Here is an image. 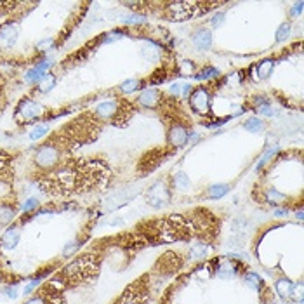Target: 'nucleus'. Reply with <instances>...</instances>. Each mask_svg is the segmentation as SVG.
Instances as JSON below:
<instances>
[{"label": "nucleus", "mask_w": 304, "mask_h": 304, "mask_svg": "<svg viewBox=\"0 0 304 304\" xmlns=\"http://www.w3.org/2000/svg\"><path fill=\"white\" fill-rule=\"evenodd\" d=\"M59 159H61V151L58 146L54 144H44L35 151L33 162L40 169H50V167L58 165Z\"/></svg>", "instance_id": "1"}, {"label": "nucleus", "mask_w": 304, "mask_h": 304, "mask_svg": "<svg viewBox=\"0 0 304 304\" xmlns=\"http://www.w3.org/2000/svg\"><path fill=\"white\" fill-rule=\"evenodd\" d=\"M44 113V106L38 103H35L33 99H30V97H25V99H21L19 104L16 106V120L19 124H25V122H32L35 118H38Z\"/></svg>", "instance_id": "2"}, {"label": "nucleus", "mask_w": 304, "mask_h": 304, "mask_svg": "<svg viewBox=\"0 0 304 304\" xmlns=\"http://www.w3.org/2000/svg\"><path fill=\"white\" fill-rule=\"evenodd\" d=\"M190 104H192L193 112L205 115L210 110V92L205 87H196L195 91L190 94Z\"/></svg>", "instance_id": "3"}, {"label": "nucleus", "mask_w": 304, "mask_h": 304, "mask_svg": "<svg viewBox=\"0 0 304 304\" xmlns=\"http://www.w3.org/2000/svg\"><path fill=\"white\" fill-rule=\"evenodd\" d=\"M19 38V26L16 23H5L0 26V49H11Z\"/></svg>", "instance_id": "4"}, {"label": "nucleus", "mask_w": 304, "mask_h": 304, "mask_svg": "<svg viewBox=\"0 0 304 304\" xmlns=\"http://www.w3.org/2000/svg\"><path fill=\"white\" fill-rule=\"evenodd\" d=\"M120 112V104H118L117 99H108L103 101V103H97L96 108H94V113L96 117L101 118V120H112L115 118Z\"/></svg>", "instance_id": "5"}, {"label": "nucleus", "mask_w": 304, "mask_h": 304, "mask_svg": "<svg viewBox=\"0 0 304 304\" xmlns=\"http://www.w3.org/2000/svg\"><path fill=\"white\" fill-rule=\"evenodd\" d=\"M19 240H21V228L16 224H11L4 231L2 238H0V247L4 250H14L19 245Z\"/></svg>", "instance_id": "6"}, {"label": "nucleus", "mask_w": 304, "mask_h": 304, "mask_svg": "<svg viewBox=\"0 0 304 304\" xmlns=\"http://www.w3.org/2000/svg\"><path fill=\"white\" fill-rule=\"evenodd\" d=\"M169 202V192L163 186V183H157L150 188L148 192V204L153 207H163Z\"/></svg>", "instance_id": "7"}, {"label": "nucleus", "mask_w": 304, "mask_h": 304, "mask_svg": "<svg viewBox=\"0 0 304 304\" xmlns=\"http://www.w3.org/2000/svg\"><path fill=\"white\" fill-rule=\"evenodd\" d=\"M167 139H169V144L174 146V148H183L190 141V134H188V130L181 124H174L169 129Z\"/></svg>", "instance_id": "8"}, {"label": "nucleus", "mask_w": 304, "mask_h": 304, "mask_svg": "<svg viewBox=\"0 0 304 304\" xmlns=\"http://www.w3.org/2000/svg\"><path fill=\"white\" fill-rule=\"evenodd\" d=\"M193 46L198 50L210 49L212 47V33H210V30L207 28L196 30L195 33H193Z\"/></svg>", "instance_id": "9"}, {"label": "nucleus", "mask_w": 304, "mask_h": 304, "mask_svg": "<svg viewBox=\"0 0 304 304\" xmlns=\"http://www.w3.org/2000/svg\"><path fill=\"white\" fill-rule=\"evenodd\" d=\"M159 101H160V92L153 87L144 89L138 97V103L141 104L143 108H155L159 104Z\"/></svg>", "instance_id": "10"}, {"label": "nucleus", "mask_w": 304, "mask_h": 304, "mask_svg": "<svg viewBox=\"0 0 304 304\" xmlns=\"http://www.w3.org/2000/svg\"><path fill=\"white\" fill-rule=\"evenodd\" d=\"M193 4H188V2H172L169 4V11H171L172 19H186V17L192 16V7Z\"/></svg>", "instance_id": "11"}, {"label": "nucleus", "mask_w": 304, "mask_h": 304, "mask_svg": "<svg viewBox=\"0 0 304 304\" xmlns=\"http://www.w3.org/2000/svg\"><path fill=\"white\" fill-rule=\"evenodd\" d=\"M141 54H143V58H146L148 61H157V59L160 58V54H162V47H160L157 42L150 40L143 46Z\"/></svg>", "instance_id": "12"}, {"label": "nucleus", "mask_w": 304, "mask_h": 304, "mask_svg": "<svg viewBox=\"0 0 304 304\" xmlns=\"http://www.w3.org/2000/svg\"><path fill=\"white\" fill-rule=\"evenodd\" d=\"M292 287H294V282L288 278H278L275 282V290L276 294H278L280 297H284V299H287V297H290V292H292Z\"/></svg>", "instance_id": "13"}, {"label": "nucleus", "mask_w": 304, "mask_h": 304, "mask_svg": "<svg viewBox=\"0 0 304 304\" xmlns=\"http://www.w3.org/2000/svg\"><path fill=\"white\" fill-rule=\"evenodd\" d=\"M56 83H58V77L52 75V73H47V75L37 83V91L40 92V94H49V92L56 87Z\"/></svg>", "instance_id": "14"}, {"label": "nucleus", "mask_w": 304, "mask_h": 304, "mask_svg": "<svg viewBox=\"0 0 304 304\" xmlns=\"http://www.w3.org/2000/svg\"><path fill=\"white\" fill-rule=\"evenodd\" d=\"M16 217V208L9 204H0V224H13Z\"/></svg>", "instance_id": "15"}, {"label": "nucleus", "mask_w": 304, "mask_h": 304, "mask_svg": "<svg viewBox=\"0 0 304 304\" xmlns=\"http://www.w3.org/2000/svg\"><path fill=\"white\" fill-rule=\"evenodd\" d=\"M229 184H212V186L207 190V195L208 198H212V200H217V198H223L224 195L229 193Z\"/></svg>", "instance_id": "16"}, {"label": "nucleus", "mask_w": 304, "mask_h": 304, "mask_svg": "<svg viewBox=\"0 0 304 304\" xmlns=\"http://www.w3.org/2000/svg\"><path fill=\"white\" fill-rule=\"evenodd\" d=\"M238 273V268L235 266L233 263H229V261H224V263L219 266V270H217V276L219 278H233V276H237Z\"/></svg>", "instance_id": "17"}, {"label": "nucleus", "mask_w": 304, "mask_h": 304, "mask_svg": "<svg viewBox=\"0 0 304 304\" xmlns=\"http://www.w3.org/2000/svg\"><path fill=\"white\" fill-rule=\"evenodd\" d=\"M273 68H275V61L273 59H264V61L259 63L257 66V77L261 80H266L268 77L273 73Z\"/></svg>", "instance_id": "18"}, {"label": "nucleus", "mask_w": 304, "mask_h": 304, "mask_svg": "<svg viewBox=\"0 0 304 304\" xmlns=\"http://www.w3.org/2000/svg\"><path fill=\"white\" fill-rule=\"evenodd\" d=\"M243 129H247L249 132H263L264 130V122L257 117H250L243 124Z\"/></svg>", "instance_id": "19"}, {"label": "nucleus", "mask_w": 304, "mask_h": 304, "mask_svg": "<svg viewBox=\"0 0 304 304\" xmlns=\"http://www.w3.org/2000/svg\"><path fill=\"white\" fill-rule=\"evenodd\" d=\"M190 91H192V85H188V83H174V85H171V89H169V92H171V96H176V97H186L188 94H190Z\"/></svg>", "instance_id": "20"}, {"label": "nucleus", "mask_w": 304, "mask_h": 304, "mask_svg": "<svg viewBox=\"0 0 304 304\" xmlns=\"http://www.w3.org/2000/svg\"><path fill=\"white\" fill-rule=\"evenodd\" d=\"M46 75L47 73H44V71H40L38 68L33 66V68H28V71L25 73V80H26V83H32V85H33V83L40 82Z\"/></svg>", "instance_id": "21"}, {"label": "nucleus", "mask_w": 304, "mask_h": 304, "mask_svg": "<svg viewBox=\"0 0 304 304\" xmlns=\"http://www.w3.org/2000/svg\"><path fill=\"white\" fill-rule=\"evenodd\" d=\"M264 198H266V202L268 204H271V205H280V204H284L287 198H285V195H282L280 192H276V190H268L266 193H264Z\"/></svg>", "instance_id": "22"}, {"label": "nucleus", "mask_w": 304, "mask_h": 304, "mask_svg": "<svg viewBox=\"0 0 304 304\" xmlns=\"http://www.w3.org/2000/svg\"><path fill=\"white\" fill-rule=\"evenodd\" d=\"M49 125L47 124H40V125H37V127H33V130L30 132V139L32 141H38V139H42V138H46L47 134H49Z\"/></svg>", "instance_id": "23"}, {"label": "nucleus", "mask_w": 304, "mask_h": 304, "mask_svg": "<svg viewBox=\"0 0 304 304\" xmlns=\"http://www.w3.org/2000/svg\"><path fill=\"white\" fill-rule=\"evenodd\" d=\"M49 273H50V270H49V268H47V270L44 271V273H40V275H38L37 278H33V280H32V282H30L28 285H26L25 288H23V294H25V296H28V294H32V292L35 290V287H38V285L42 284V280L46 278V275H49Z\"/></svg>", "instance_id": "24"}, {"label": "nucleus", "mask_w": 304, "mask_h": 304, "mask_svg": "<svg viewBox=\"0 0 304 304\" xmlns=\"http://www.w3.org/2000/svg\"><path fill=\"white\" fill-rule=\"evenodd\" d=\"M208 252H210V247H208L207 243H196V245L192 249V257L193 259H204L208 256Z\"/></svg>", "instance_id": "25"}, {"label": "nucleus", "mask_w": 304, "mask_h": 304, "mask_svg": "<svg viewBox=\"0 0 304 304\" xmlns=\"http://www.w3.org/2000/svg\"><path fill=\"white\" fill-rule=\"evenodd\" d=\"M38 207H40V202H38V198H35V196H30L28 200L21 205V212H28V214L37 212Z\"/></svg>", "instance_id": "26"}, {"label": "nucleus", "mask_w": 304, "mask_h": 304, "mask_svg": "<svg viewBox=\"0 0 304 304\" xmlns=\"http://www.w3.org/2000/svg\"><path fill=\"white\" fill-rule=\"evenodd\" d=\"M245 284L249 285V287H252V288H256V290H259L261 288V285H263V278L257 275V273H247V276H245Z\"/></svg>", "instance_id": "27"}, {"label": "nucleus", "mask_w": 304, "mask_h": 304, "mask_svg": "<svg viewBox=\"0 0 304 304\" xmlns=\"http://www.w3.org/2000/svg\"><path fill=\"white\" fill-rule=\"evenodd\" d=\"M138 89H139V80H136V79L125 80L120 85V91L124 92V94H132V92H136Z\"/></svg>", "instance_id": "28"}, {"label": "nucleus", "mask_w": 304, "mask_h": 304, "mask_svg": "<svg viewBox=\"0 0 304 304\" xmlns=\"http://www.w3.org/2000/svg\"><path fill=\"white\" fill-rule=\"evenodd\" d=\"M181 70H179V73H181V77H192V75H195V63L193 61H188V59H184V61H181Z\"/></svg>", "instance_id": "29"}, {"label": "nucleus", "mask_w": 304, "mask_h": 304, "mask_svg": "<svg viewBox=\"0 0 304 304\" xmlns=\"http://www.w3.org/2000/svg\"><path fill=\"white\" fill-rule=\"evenodd\" d=\"M219 75V70L217 68H205V70H202L200 73H196L195 79L196 80H207V79H214V77Z\"/></svg>", "instance_id": "30"}, {"label": "nucleus", "mask_w": 304, "mask_h": 304, "mask_svg": "<svg viewBox=\"0 0 304 304\" xmlns=\"http://www.w3.org/2000/svg\"><path fill=\"white\" fill-rule=\"evenodd\" d=\"M174 183L177 188H181V190H188L190 188V179H188V176L184 174V172H177V174L174 176Z\"/></svg>", "instance_id": "31"}, {"label": "nucleus", "mask_w": 304, "mask_h": 304, "mask_svg": "<svg viewBox=\"0 0 304 304\" xmlns=\"http://www.w3.org/2000/svg\"><path fill=\"white\" fill-rule=\"evenodd\" d=\"M290 25L288 23H284L282 26H278V30H276V33H275V38H276V42H282V40H285V38L290 35Z\"/></svg>", "instance_id": "32"}, {"label": "nucleus", "mask_w": 304, "mask_h": 304, "mask_svg": "<svg viewBox=\"0 0 304 304\" xmlns=\"http://www.w3.org/2000/svg\"><path fill=\"white\" fill-rule=\"evenodd\" d=\"M290 297H292V301H297L299 304H303V282L294 284L292 292H290Z\"/></svg>", "instance_id": "33"}, {"label": "nucleus", "mask_w": 304, "mask_h": 304, "mask_svg": "<svg viewBox=\"0 0 304 304\" xmlns=\"http://www.w3.org/2000/svg\"><path fill=\"white\" fill-rule=\"evenodd\" d=\"M79 245H80L79 240H71V242H68L66 245H64V249H63V257H70V256L75 254Z\"/></svg>", "instance_id": "34"}, {"label": "nucleus", "mask_w": 304, "mask_h": 304, "mask_svg": "<svg viewBox=\"0 0 304 304\" xmlns=\"http://www.w3.org/2000/svg\"><path fill=\"white\" fill-rule=\"evenodd\" d=\"M124 23L125 25H143V23H146V17L141 14H130V16L124 17Z\"/></svg>", "instance_id": "35"}, {"label": "nucleus", "mask_w": 304, "mask_h": 304, "mask_svg": "<svg viewBox=\"0 0 304 304\" xmlns=\"http://www.w3.org/2000/svg\"><path fill=\"white\" fill-rule=\"evenodd\" d=\"M2 292H4L9 299H17V297H19V287H17V285H9V287H5Z\"/></svg>", "instance_id": "36"}, {"label": "nucleus", "mask_w": 304, "mask_h": 304, "mask_svg": "<svg viewBox=\"0 0 304 304\" xmlns=\"http://www.w3.org/2000/svg\"><path fill=\"white\" fill-rule=\"evenodd\" d=\"M276 151H278V148L275 146V148H271V150H268V151H266V155H263V157H261V160L257 162V171H259V169H263L264 163H266L268 160H270L271 157H273V155L276 153Z\"/></svg>", "instance_id": "37"}, {"label": "nucleus", "mask_w": 304, "mask_h": 304, "mask_svg": "<svg viewBox=\"0 0 304 304\" xmlns=\"http://www.w3.org/2000/svg\"><path fill=\"white\" fill-rule=\"evenodd\" d=\"M257 113H261V115H264V117H273V115H275V112L271 110V106L268 103L257 106Z\"/></svg>", "instance_id": "38"}, {"label": "nucleus", "mask_w": 304, "mask_h": 304, "mask_svg": "<svg viewBox=\"0 0 304 304\" xmlns=\"http://www.w3.org/2000/svg\"><path fill=\"white\" fill-rule=\"evenodd\" d=\"M224 13H217L216 16H212L210 17V23H212V26L214 28H219V26L223 25V23H224Z\"/></svg>", "instance_id": "39"}, {"label": "nucleus", "mask_w": 304, "mask_h": 304, "mask_svg": "<svg viewBox=\"0 0 304 304\" xmlns=\"http://www.w3.org/2000/svg\"><path fill=\"white\" fill-rule=\"evenodd\" d=\"M231 117H226V118H223V120H216V122H208V124H205V127L207 129H216V127H223V125L226 124V122L229 120Z\"/></svg>", "instance_id": "40"}, {"label": "nucleus", "mask_w": 304, "mask_h": 304, "mask_svg": "<svg viewBox=\"0 0 304 304\" xmlns=\"http://www.w3.org/2000/svg\"><path fill=\"white\" fill-rule=\"evenodd\" d=\"M52 46H54V40H52V38H46V40L38 42V44H37V49L47 50L49 47H52Z\"/></svg>", "instance_id": "41"}, {"label": "nucleus", "mask_w": 304, "mask_h": 304, "mask_svg": "<svg viewBox=\"0 0 304 304\" xmlns=\"http://www.w3.org/2000/svg\"><path fill=\"white\" fill-rule=\"evenodd\" d=\"M120 304H139L138 297H134L132 294H127V296H124V299L120 301Z\"/></svg>", "instance_id": "42"}, {"label": "nucleus", "mask_w": 304, "mask_h": 304, "mask_svg": "<svg viewBox=\"0 0 304 304\" xmlns=\"http://www.w3.org/2000/svg\"><path fill=\"white\" fill-rule=\"evenodd\" d=\"M25 304H47V301L44 299L42 296H33V297H30Z\"/></svg>", "instance_id": "43"}, {"label": "nucleus", "mask_w": 304, "mask_h": 304, "mask_svg": "<svg viewBox=\"0 0 304 304\" xmlns=\"http://www.w3.org/2000/svg\"><path fill=\"white\" fill-rule=\"evenodd\" d=\"M303 2H297L296 5H294V16H299L301 13H303Z\"/></svg>", "instance_id": "44"}, {"label": "nucleus", "mask_w": 304, "mask_h": 304, "mask_svg": "<svg viewBox=\"0 0 304 304\" xmlns=\"http://www.w3.org/2000/svg\"><path fill=\"white\" fill-rule=\"evenodd\" d=\"M288 214V210H285V208H276L275 212H273V216L275 217H284V216H287Z\"/></svg>", "instance_id": "45"}, {"label": "nucleus", "mask_w": 304, "mask_h": 304, "mask_svg": "<svg viewBox=\"0 0 304 304\" xmlns=\"http://www.w3.org/2000/svg\"><path fill=\"white\" fill-rule=\"evenodd\" d=\"M297 219H299V221H303V210H297Z\"/></svg>", "instance_id": "46"}, {"label": "nucleus", "mask_w": 304, "mask_h": 304, "mask_svg": "<svg viewBox=\"0 0 304 304\" xmlns=\"http://www.w3.org/2000/svg\"><path fill=\"white\" fill-rule=\"evenodd\" d=\"M2 9H4V4H0V14H2Z\"/></svg>", "instance_id": "47"}]
</instances>
